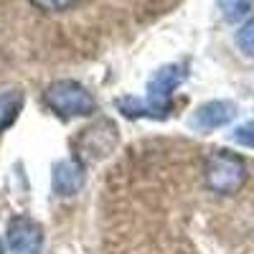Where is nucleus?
<instances>
[{
  "label": "nucleus",
  "mask_w": 254,
  "mask_h": 254,
  "mask_svg": "<svg viewBox=\"0 0 254 254\" xmlns=\"http://www.w3.org/2000/svg\"><path fill=\"white\" fill-rule=\"evenodd\" d=\"M115 104H117V110L130 120H165L171 115V112L160 110L158 104H153L147 97H120Z\"/></svg>",
  "instance_id": "8"
},
{
  "label": "nucleus",
  "mask_w": 254,
  "mask_h": 254,
  "mask_svg": "<svg viewBox=\"0 0 254 254\" xmlns=\"http://www.w3.org/2000/svg\"><path fill=\"white\" fill-rule=\"evenodd\" d=\"M237 46L244 56L254 59V15H249L237 31Z\"/></svg>",
  "instance_id": "11"
},
{
  "label": "nucleus",
  "mask_w": 254,
  "mask_h": 254,
  "mask_svg": "<svg viewBox=\"0 0 254 254\" xmlns=\"http://www.w3.org/2000/svg\"><path fill=\"white\" fill-rule=\"evenodd\" d=\"M31 5H36L38 10H44V13H61V10L74 8L76 0H31Z\"/></svg>",
  "instance_id": "12"
},
{
  "label": "nucleus",
  "mask_w": 254,
  "mask_h": 254,
  "mask_svg": "<svg viewBox=\"0 0 254 254\" xmlns=\"http://www.w3.org/2000/svg\"><path fill=\"white\" fill-rule=\"evenodd\" d=\"M231 140L239 142V145H244V147H252V150H254V122L239 125L237 130L231 132Z\"/></svg>",
  "instance_id": "13"
},
{
  "label": "nucleus",
  "mask_w": 254,
  "mask_h": 254,
  "mask_svg": "<svg viewBox=\"0 0 254 254\" xmlns=\"http://www.w3.org/2000/svg\"><path fill=\"white\" fill-rule=\"evenodd\" d=\"M188 76V64L186 61H173V64H163L155 74L147 79L145 97L153 104H158L160 110L171 112L173 110V94Z\"/></svg>",
  "instance_id": "4"
},
{
  "label": "nucleus",
  "mask_w": 254,
  "mask_h": 254,
  "mask_svg": "<svg viewBox=\"0 0 254 254\" xmlns=\"http://www.w3.org/2000/svg\"><path fill=\"white\" fill-rule=\"evenodd\" d=\"M224 20L229 23H239L252 13V0H216Z\"/></svg>",
  "instance_id": "10"
},
{
  "label": "nucleus",
  "mask_w": 254,
  "mask_h": 254,
  "mask_svg": "<svg viewBox=\"0 0 254 254\" xmlns=\"http://www.w3.org/2000/svg\"><path fill=\"white\" fill-rule=\"evenodd\" d=\"M87 183V168L76 158H64L56 160L51 168V190L61 198H71Z\"/></svg>",
  "instance_id": "6"
},
{
  "label": "nucleus",
  "mask_w": 254,
  "mask_h": 254,
  "mask_svg": "<svg viewBox=\"0 0 254 254\" xmlns=\"http://www.w3.org/2000/svg\"><path fill=\"white\" fill-rule=\"evenodd\" d=\"M20 110H23V92L20 89H8L0 94V132L18 120Z\"/></svg>",
  "instance_id": "9"
},
{
  "label": "nucleus",
  "mask_w": 254,
  "mask_h": 254,
  "mask_svg": "<svg viewBox=\"0 0 254 254\" xmlns=\"http://www.w3.org/2000/svg\"><path fill=\"white\" fill-rule=\"evenodd\" d=\"M234 117H237V104L234 102H229V99H211V102H203L201 107L193 112L190 125L208 132V130L226 127Z\"/></svg>",
  "instance_id": "7"
},
{
  "label": "nucleus",
  "mask_w": 254,
  "mask_h": 254,
  "mask_svg": "<svg viewBox=\"0 0 254 254\" xmlns=\"http://www.w3.org/2000/svg\"><path fill=\"white\" fill-rule=\"evenodd\" d=\"M44 226L31 216H13L5 229V247L10 254H41L44 252Z\"/></svg>",
  "instance_id": "5"
},
{
  "label": "nucleus",
  "mask_w": 254,
  "mask_h": 254,
  "mask_svg": "<svg viewBox=\"0 0 254 254\" xmlns=\"http://www.w3.org/2000/svg\"><path fill=\"white\" fill-rule=\"evenodd\" d=\"M0 254H3V244H0Z\"/></svg>",
  "instance_id": "14"
},
{
  "label": "nucleus",
  "mask_w": 254,
  "mask_h": 254,
  "mask_svg": "<svg viewBox=\"0 0 254 254\" xmlns=\"http://www.w3.org/2000/svg\"><path fill=\"white\" fill-rule=\"evenodd\" d=\"M120 142V132L112 120H99L97 125L81 130V135L74 142L76 160L79 163H97L102 158H107Z\"/></svg>",
  "instance_id": "3"
},
{
  "label": "nucleus",
  "mask_w": 254,
  "mask_h": 254,
  "mask_svg": "<svg viewBox=\"0 0 254 254\" xmlns=\"http://www.w3.org/2000/svg\"><path fill=\"white\" fill-rule=\"evenodd\" d=\"M247 178L249 168L239 153L226 150V147L208 153L203 163V183L208 190H214L219 196H234L247 186Z\"/></svg>",
  "instance_id": "1"
},
{
  "label": "nucleus",
  "mask_w": 254,
  "mask_h": 254,
  "mask_svg": "<svg viewBox=\"0 0 254 254\" xmlns=\"http://www.w3.org/2000/svg\"><path fill=\"white\" fill-rule=\"evenodd\" d=\"M44 102L54 115H59L64 120L92 117L97 112V97L81 81H74V79L51 81L44 92Z\"/></svg>",
  "instance_id": "2"
}]
</instances>
